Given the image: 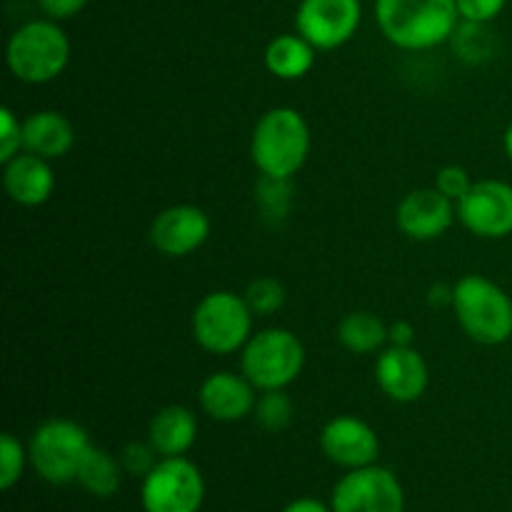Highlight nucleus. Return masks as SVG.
I'll return each mask as SVG.
<instances>
[{
  "instance_id": "obj_1",
  "label": "nucleus",
  "mask_w": 512,
  "mask_h": 512,
  "mask_svg": "<svg viewBox=\"0 0 512 512\" xmlns=\"http://www.w3.org/2000/svg\"><path fill=\"white\" fill-rule=\"evenodd\" d=\"M310 145L313 138L305 115L290 105H278L255 123L250 158L265 178L293 180L308 163Z\"/></svg>"
},
{
  "instance_id": "obj_2",
  "label": "nucleus",
  "mask_w": 512,
  "mask_h": 512,
  "mask_svg": "<svg viewBox=\"0 0 512 512\" xmlns=\"http://www.w3.org/2000/svg\"><path fill=\"white\" fill-rule=\"evenodd\" d=\"M375 20L395 48L430 50L450 43L460 13L455 0H375Z\"/></svg>"
},
{
  "instance_id": "obj_3",
  "label": "nucleus",
  "mask_w": 512,
  "mask_h": 512,
  "mask_svg": "<svg viewBox=\"0 0 512 512\" xmlns=\"http://www.w3.org/2000/svg\"><path fill=\"white\" fill-rule=\"evenodd\" d=\"M453 313L473 343L495 348L512 338V298L485 275L470 273L453 285Z\"/></svg>"
},
{
  "instance_id": "obj_4",
  "label": "nucleus",
  "mask_w": 512,
  "mask_h": 512,
  "mask_svg": "<svg viewBox=\"0 0 512 512\" xmlns=\"http://www.w3.org/2000/svg\"><path fill=\"white\" fill-rule=\"evenodd\" d=\"M5 60L20 83L45 85L68 68L70 40L58 20H30L10 35Z\"/></svg>"
},
{
  "instance_id": "obj_5",
  "label": "nucleus",
  "mask_w": 512,
  "mask_h": 512,
  "mask_svg": "<svg viewBox=\"0 0 512 512\" xmlns=\"http://www.w3.org/2000/svg\"><path fill=\"white\" fill-rule=\"evenodd\" d=\"M305 368V345L288 328H263L240 350V373L255 390H285Z\"/></svg>"
},
{
  "instance_id": "obj_6",
  "label": "nucleus",
  "mask_w": 512,
  "mask_h": 512,
  "mask_svg": "<svg viewBox=\"0 0 512 512\" xmlns=\"http://www.w3.org/2000/svg\"><path fill=\"white\" fill-rule=\"evenodd\" d=\"M253 310L233 290H213L193 310V338L205 353L233 355L253 338Z\"/></svg>"
},
{
  "instance_id": "obj_7",
  "label": "nucleus",
  "mask_w": 512,
  "mask_h": 512,
  "mask_svg": "<svg viewBox=\"0 0 512 512\" xmlns=\"http://www.w3.org/2000/svg\"><path fill=\"white\" fill-rule=\"evenodd\" d=\"M93 448L80 423L68 418L45 420L30 438L28 455L35 473L50 485H68L78 480L85 455Z\"/></svg>"
},
{
  "instance_id": "obj_8",
  "label": "nucleus",
  "mask_w": 512,
  "mask_h": 512,
  "mask_svg": "<svg viewBox=\"0 0 512 512\" xmlns=\"http://www.w3.org/2000/svg\"><path fill=\"white\" fill-rule=\"evenodd\" d=\"M205 500V480L185 455L163 458L143 478L140 503L145 512H198Z\"/></svg>"
},
{
  "instance_id": "obj_9",
  "label": "nucleus",
  "mask_w": 512,
  "mask_h": 512,
  "mask_svg": "<svg viewBox=\"0 0 512 512\" xmlns=\"http://www.w3.org/2000/svg\"><path fill=\"white\" fill-rule=\"evenodd\" d=\"M330 505L333 512H405V493L393 470L368 465L340 478Z\"/></svg>"
},
{
  "instance_id": "obj_10",
  "label": "nucleus",
  "mask_w": 512,
  "mask_h": 512,
  "mask_svg": "<svg viewBox=\"0 0 512 512\" xmlns=\"http://www.w3.org/2000/svg\"><path fill=\"white\" fill-rule=\"evenodd\" d=\"M360 20V0H303L295 13V33L315 50H335L355 38Z\"/></svg>"
},
{
  "instance_id": "obj_11",
  "label": "nucleus",
  "mask_w": 512,
  "mask_h": 512,
  "mask_svg": "<svg viewBox=\"0 0 512 512\" xmlns=\"http://www.w3.org/2000/svg\"><path fill=\"white\" fill-rule=\"evenodd\" d=\"M455 205L460 223L478 238L500 240L512 235V185L505 180H478Z\"/></svg>"
},
{
  "instance_id": "obj_12",
  "label": "nucleus",
  "mask_w": 512,
  "mask_h": 512,
  "mask_svg": "<svg viewBox=\"0 0 512 512\" xmlns=\"http://www.w3.org/2000/svg\"><path fill=\"white\" fill-rule=\"evenodd\" d=\"M210 218L203 208L190 203L160 210L150 223V243L160 255L185 258L203 248L210 238Z\"/></svg>"
},
{
  "instance_id": "obj_13",
  "label": "nucleus",
  "mask_w": 512,
  "mask_h": 512,
  "mask_svg": "<svg viewBox=\"0 0 512 512\" xmlns=\"http://www.w3.org/2000/svg\"><path fill=\"white\" fill-rule=\"evenodd\" d=\"M455 218H458V205L445 198L435 185L410 190L395 210L400 233L408 235L410 240H420V243L443 238Z\"/></svg>"
},
{
  "instance_id": "obj_14",
  "label": "nucleus",
  "mask_w": 512,
  "mask_h": 512,
  "mask_svg": "<svg viewBox=\"0 0 512 512\" xmlns=\"http://www.w3.org/2000/svg\"><path fill=\"white\" fill-rule=\"evenodd\" d=\"M320 448L330 463L345 470H358L375 465L380 455V438L365 420L355 415H338L325 423Z\"/></svg>"
},
{
  "instance_id": "obj_15",
  "label": "nucleus",
  "mask_w": 512,
  "mask_h": 512,
  "mask_svg": "<svg viewBox=\"0 0 512 512\" xmlns=\"http://www.w3.org/2000/svg\"><path fill=\"white\" fill-rule=\"evenodd\" d=\"M375 380H378V388L383 390L385 398L408 405L425 395L430 383V370L423 355L415 348L390 345L378 355Z\"/></svg>"
},
{
  "instance_id": "obj_16",
  "label": "nucleus",
  "mask_w": 512,
  "mask_h": 512,
  "mask_svg": "<svg viewBox=\"0 0 512 512\" xmlns=\"http://www.w3.org/2000/svg\"><path fill=\"white\" fill-rule=\"evenodd\" d=\"M198 403L208 418L218 420V423H238V420L253 415L258 390L243 373L238 375L220 370L200 383Z\"/></svg>"
},
{
  "instance_id": "obj_17",
  "label": "nucleus",
  "mask_w": 512,
  "mask_h": 512,
  "mask_svg": "<svg viewBox=\"0 0 512 512\" xmlns=\"http://www.w3.org/2000/svg\"><path fill=\"white\" fill-rule=\"evenodd\" d=\"M3 188L13 203L23 208H38L48 203L55 190V173L50 160L33 153H18L3 163Z\"/></svg>"
},
{
  "instance_id": "obj_18",
  "label": "nucleus",
  "mask_w": 512,
  "mask_h": 512,
  "mask_svg": "<svg viewBox=\"0 0 512 512\" xmlns=\"http://www.w3.org/2000/svg\"><path fill=\"white\" fill-rule=\"evenodd\" d=\"M75 128L60 110H35L23 120V150L45 160L63 158L73 150Z\"/></svg>"
},
{
  "instance_id": "obj_19",
  "label": "nucleus",
  "mask_w": 512,
  "mask_h": 512,
  "mask_svg": "<svg viewBox=\"0 0 512 512\" xmlns=\"http://www.w3.org/2000/svg\"><path fill=\"white\" fill-rule=\"evenodd\" d=\"M198 438V418L185 405H168L150 420L148 440L160 458H180Z\"/></svg>"
},
{
  "instance_id": "obj_20",
  "label": "nucleus",
  "mask_w": 512,
  "mask_h": 512,
  "mask_svg": "<svg viewBox=\"0 0 512 512\" xmlns=\"http://www.w3.org/2000/svg\"><path fill=\"white\" fill-rule=\"evenodd\" d=\"M318 50L300 33L278 35L265 48V68L280 80H300L313 70Z\"/></svg>"
},
{
  "instance_id": "obj_21",
  "label": "nucleus",
  "mask_w": 512,
  "mask_h": 512,
  "mask_svg": "<svg viewBox=\"0 0 512 512\" xmlns=\"http://www.w3.org/2000/svg\"><path fill=\"white\" fill-rule=\"evenodd\" d=\"M338 340L348 353H378L388 343V325L370 310H353L338 325Z\"/></svg>"
},
{
  "instance_id": "obj_22",
  "label": "nucleus",
  "mask_w": 512,
  "mask_h": 512,
  "mask_svg": "<svg viewBox=\"0 0 512 512\" xmlns=\"http://www.w3.org/2000/svg\"><path fill=\"white\" fill-rule=\"evenodd\" d=\"M120 475H123L120 458L93 445L78 470V483L95 498H110V495L118 493Z\"/></svg>"
},
{
  "instance_id": "obj_23",
  "label": "nucleus",
  "mask_w": 512,
  "mask_h": 512,
  "mask_svg": "<svg viewBox=\"0 0 512 512\" xmlns=\"http://www.w3.org/2000/svg\"><path fill=\"white\" fill-rule=\"evenodd\" d=\"M455 55L465 63H483L493 55V35H490L488 23H468V20H460V25L455 28L453 38Z\"/></svg>"
},
{
  "instance_id": "obj_24",
  "label": "nucleus",
  "mask_w": 512,
  "mask_h": 512,
  "mask_svg": "<svg viewBox=\"0 0 512 512\" xmlns=\"http://www.w3.org/2000/svg\"><path fill=\"white\" fill-rule=\"evenodd\" d=\"M253 415L263 430H268V433H283L293 423V400H290V395L285 390H265V393L258 395Z\"/></svg>"
},
{
  "instance_id": "obj_25",
  "label": "nucleus",
  "mask_w": 512,
  "mask_h": 512,
  "mask_svg": "<svg viewBox=\"0 0 512 512\" xmlns=\"http://www.w3.org/2000/svg\"><path fill=\"white\" fill-rule=\"evenodd\" d=\"M245 303L253 310V315H260V318H268V315H275L285 305V285L275 278H258L245 288L243 293Z\"/></svg>"
},
{
  "instance_id": "obj_26",
  "label": "nucleus",
  "mask_w": 512,
  "mask_h": 512,
  "mask_svg": "<svg viewBox=\"0 0 512 512\" xmlns=\"http://www.w3.org/2000/svg\"><path fill=\"white\" fill-rule=\"evenodd\" d=\"M25 460H30V455L25 453L23 443L15 435L3 433L0 438V488L10 490L23 478Z\"/></svg>"
},
{
  "instance_id": "obj_27",
  "label": "nucleus",
  "mask_w": 512,
  "mask_h": 512,
  "mask_svg": "<svg viewBox=\"0 0 512 512\" xmlns=\"http://www.w3.org/2000/svg\"><path fill=\"white\" fill-rule=\"evenodd\" d=\"M258 205L265 218H285L290 208V180L265 178L258 183Z\"/></svg>"
},
{
  "instance_id": "obj_28",
  "label": "nucleus",
  "mask_w": 512,
  "mask_h": 512,
  "mask_svg": "<svg viewBox=\"0 0 512 512\" xmlns=\"http://www.w3.org/2000/svg\"><path fill=\"white\" fill-rule=\"evenodd\" d=\"M120 465H123L125 473L130 475H140V478H145V475L150 473V470L155 468V465L160 463L158 458V450L148 443H140V440H133V443L123 445V450H120Z\"/></svg>"
},
{
  "instance_id": "obj_29",
  "label": "nucleus",
  "mask_w": 512,
  "mask_h": 512,
  "mask_svg": "<svg viewBox=\"0 0 512 512\" xmlns=\"http://www.w3.org/2000/svg\"><path fill=\"white\" fill-rule=\"evenodd\" d=\"M23 153V120L10 108L0 110V163Z\"/></svg>"
},
{
  "instance_id": "obj_30",
  "label": "nucleus",
  "mask_w": 512,
  "mask_h": 512,
  "mask_svg": "<svg viewBox=\"0 0 512 512\" xmlns=\"http://www.w3.org/2000/svg\"><path fill=\"white\" fill-rule=\"evenodd\" d=\"M435 188H438L445 198L458 203V200L473 188V180H470L468 170L460 168V165H445V168H440L438 173H435Z\"/></svg>"
},
{
  "instance_id": "obj_31",
  "label": "nucleus",
  "mask_w": 512,
  "mask_h": 512,
  "mask_svg": "<svg viewBox=\"0 0 512 512\" xmlns=\"http://www.w3.org/2000/svg\"><path fill=\"white\" fill-rule=\"evenodd\" d=\"M460 20L468 23H493L505 10L508 0H455Z\"/></svg>"
},
{
  "instance_id": "obj_32",
  "label": "nucleus",
  "mask_w": 512,
  "mask_h": 512,
  "mask_svg": "<svg viewBox=\"0 0 512 512\" xmlns=\"http://www.w3.org/2000/svg\"><path fill=\"white\" fill-rule=\"evenodd\" d=\"M40 10L48 15L50 20H70L88 5V0H38Z\"/></svg>"
},
{
  "instance_id": "obj_33",
  "label": "nucleus",
  "mask_w": 512,
  "mask_h": 512,
  "mask_svg": "<svg viewBox=\"0 0 512 512\" xmlns=\"http://www.w3.org/2000/svg\"><path fill=\"white\" fill-rule=\"evenodd\" d=\"M388 343L400 345V348H413L415 328L408 320H395L393 325H388Z\"/></svg>"
},
{
  "instance_id": "obj_34",
  "label": "nucleus",
  "mask_w": 512,
  "mask_h": 512,
  "mask_svg": "<svg viewBox=\"0 0 512 512\" xmlns=\"http://www.w3.org/2000/svg\"><path fill=\"white\" fill-rule=\"evenodd\" d=\"M283 512H333V508L328 510V505H323L315 498H300V500H293V503H290Z\"/></svg>"
},
{
  "instance_id": "obj_35",
  "label": "nucleus",
  "mask_w": 512,
  "mask_h": 512,
  "mask_svg": "<svg viewBox=\"0 0 512 512\" xmlns=\"http://www.w3.org/2000/svg\"><path fill=\"white\" fill-rule=\"evenodd\" d=\"M430 305H453V288L448 285H433L428 293Z\"/></svg>"
},
{
  "instance_id": "obj_36",
  "label": "nucleus",
  "mask_w": 512,
  "mask_h": 512,
  "mask_svg": "<svg viewBox=\"0 0 512 512\" xmlns=\"http://www.w3.org/2000/svg\"><path fill=\"white\" fill-rule=\"evenodd\" d=\"M503 145H505V155H508V160L512 163V120L510 125L505 128V135H503Z\"/></svg>"
}]
</instances>
